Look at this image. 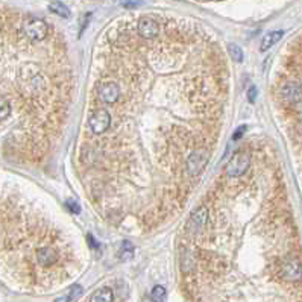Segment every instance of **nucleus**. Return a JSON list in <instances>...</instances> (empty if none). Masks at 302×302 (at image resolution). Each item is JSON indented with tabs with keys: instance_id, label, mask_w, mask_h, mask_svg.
<instances>
[{
	"instance_id": "obj_7",
	"label": "nucleus",
	"mask_w": 302,
	"mask_h": 302,
	"mask_svg": "<svg viewBox=\"0 0 302 302\" xmlns=\"http://www.w3.org/2000/svg\"><path fill=\"white\" fill-rule=\"evenodd\" d=\"M281 275L287 281H299L302 278V264L296 258L287 260L281 267Z\"/></svg>"
},
{
	"instance_id": "obj_1",
	"label": "nucleus",
	"mask_w": 302,
	"mask_h": 302,
	"mask_svg": "<svg viewBox=\"0 0 302 302\" xmlns=\"http://www.w3.org/2000/svg\"><path fill=\"white\" fill-rule=\"evenodd\" d=\"M250 166V155L247 152H237L231 157L229 163L226 164L225 173L228 178H238L246 173Z\"/></svg>"
},
{
	"instance_id": "obj_4",
	"label": "nucleus",
	"mask_w": 302,
	"mask_h": 302,
	"mask_svg": "<svg viewBox=\"0 0 302 302\" xmlns=\"http://www.w3.org/2000/svg\"><path fill=\"white\" fill-rule=\"evenodd\" d=\"M279 96L282 100L288 104H299L302 100V82L300 81H288L281 85Z\"/></svg>"
},
{
	"instance_id": "obj_16",
	"label": "nucleus",
	"mask_w": 302,
	"mask_h": 302,
	"mask_svg": "<svg viewBox=\"0 0 302 302\" xmlns=\"http://www.w3.org/2000/svg\"><path fill=\"white\" fill-rule=\"evenodd\" d=\"M167 297V291L163 285H155L150 291V299L154 302H164Z\"/></svg>"
},
{
	"instance_id": "obj_18",
	"label": "nucleus",
	"mask_w": 302,
	"mask_h": 302,
	"mask_svg": "<svg viewBox=\"0 0 302 302\" xmlns=\"http://www.w3.org/2000/svg\"><path fill=\"white\" fill-rule=\"evenodd\" d=\"M228 52H229V55L232 57L234 61H237V63L243 61V51L237 44H229L228 46Z\"/></svg>"
},
{
	"instance_id": "obj_3",
	"label": "nucleus",
	"mask_w": 302,
	"mask_h": 302,
	"mask_svg": "<svg viewBox=\"0 0 302 302\" xmlns=\"http://www.w3.org/2000/svg\"><path fill=\"white\" fill-rule=\"evenodd\" d=\"M208 160H210V155L207 149H197L193 154H190V157L187 158V170L190 176L199 175L205 169Z\"/></svg>"
},
{
	"instance_id": "obj_8",
	"label": "nucleus",
	"mask_w": 302,
	"mask_h": 302,
	"mask_svg": "<svg viewBox=\"0 0 302 302\" xmlns=\"http://www.w3.org/2000/svg\"><path fill=\"white\" fill-rule=\"evenodd\" d=\"M138 34L146 40H152L160 34V25L150 17H143L138 22Z\"/></svg>"
},
{
	"instance_id": "obj_11",
	"label": "nucleus",
	"mask_w": 302,
	"mask_h": 302,
	"mask_svg": "<svg viewBox=\"0 0 302 302\" xmlns=\"http://www.w3.org/2000/svg\"><path fill=\"white\" fill-rule=\"evenodd\" d=\"M282 35H284L282 31H272V32H269V34H266V35L263 37V40H261L260 51H261V52L269 51L272 46H275V44L282 38Z\"/></svg>"
},
{
	"instance_id": "obj_13",
	"label": "nucleus",
	"mask_w": 302,
	"mask_h": 302,
	"mask_svg": "<svg viewBox=\"0 0 302 302\" xmlns=\"http://www.w3.org/2000/svg\"><path fill=\"white\" fill-rule=\"evenodd\" d=\"M113 299H114L113 290L108 287H104L93 293V296L90 297V302H113Z\"/></svg>"
},
{
	"instance_id": "obj_22",
	"label": "nucleus",
	"mask_w": 302,
	"mask_h": 302,
	"mask_svg": "<svg viewBox=\"0 0 302 302\" xmlns=\"http://www.w3.org/2000/svg\"><path fill=\"white\" fill-rule=\"evenodd\" d=\"M88 243H90V246H91V249H93V250H99V247H100V246H99V243L96 241V238H94L91 234H88Z\"/></svg>"
},
{
	"instance_id": "obj_10",
	"label": "nucleus",
	"mask_w": 302,
	"mask_h": 302,
	"mask_svg": "<svg viewBox=\"0 0 302 302\" xmlns=\"http://www.w3.org/2000/svg\"><path fill=\"white\" fill-rule=\"evenodd\" d=\"M57 260H58V254L51 247H41L37 252V261L41 266H51V264L57 263Z\"/></svg>"
},
{
	"instance_id": "obj_15",
	"label": "nucleus",
	"mask_w": 302,
	"mask_h": 302,
	"mask_svg": "<svg viewBox=\"0 0 302 302\" xmlns=\"http://www.w3.org/2000/svg\"><path fill=\"white\" fill-rule=\"evenodd\" d=\"M119 255H120V258H122L123 261L131 260V258L134 257V246H132V243L128 241V240H125V241L120 244V252H119Z\"/></svg>"
},
{
	"instance_id": "obj_5",
	"label": "nucleus",
	"mask_w": 302,
	"mask_h": 302,
	"mask_svg": "<svg viewBox=\"0 0 302 302\" xmlns=\"http://www.w3.org/2000/svg\"><path fill=\"white\" fill-rule=\"evenodd\" d=\"M88 125H90V129L94 132V134H102L105 132L110 125H111V116L107 110L100 108V110H96L90 119H88Z\"/></svg>"
},
{
	"instance_id": "obj_14",
	"label": "nucleus",
	"mask_w": 302,
	"mask_h": 302,
	"mask_svg": "<svg viewBox=\"0 0 302 302\" xmlns=\"http://www.w3.org/2000/svg\"><path fill=\"white\" fill-rule=\"evenodd\" d=\"M49 10H51L54 14L63 17V19H69V17H70V10H69L64 4H61V2H52V4L49 5Z\"/></svg>"
},
{
	"instance_id": "obj_17",
	"label": "nucleus",
	"mask_w": 302,
	"mask_h": 302,
	"mask_svg": "<svg viewBox=\"0 0 302 302\" xmlns=\"http://www.w3.org/2000/svg\"><path fill=\"white\" fill-rule=\"evenodd\" d=\"M11 114V105L5 97H0V120L10 117Z\"/></svg>"
},
{
	"instance_id": "obj_19",
	"label": "nucleus",
	"mask_w": 302,
	"mask_h": 302,
	"mask_svg": "<svg viewBox=\"0 0 302 302\" xmlns=\"http://www.w3.org/2000/svg\"><path fill=\"white\" fill-rule=\"evenodd\" d=\"M67 208H69L73 214H79V213H81V207H79V204H78L76 200H73V199L67 200Z\"/></svg>"
},
{
	"instance_id": "obj_12",
	"label": "nucleus",
	"mask_w": 302,
	"mask_h": 302,
	"mask_svg": "<svg viewBox=\"0 0 302 302\" xmlns=\"http://www.w3.org/2000/svg\"><path fill=\"white\" fill-rule=\"evenodd\" d=\"M82 291H84V288L79 284H75L63 296H60L58 299H55V302H75L82 294Z\"/></svg>"
},
{
	"instance_id": "obj_6",
	"label": "nucleus",
	"mask_w": 302,
	"mask_h": 302,
	"mask_svg": "<svg viewBox=\"0 0 302 302\" xmlns=\"http://www.w3.org/2000/svg\"><path fill=\"white\" fill-rule=\"evenodd\" d=\"M207 220H208V208L202 205V207H199V208L190 216V219H188V222H187V231H188L190 234L199 232V231L205 226Z\"/></svg>"
},
{
	"instance_id": "obj_2",
	"label": "nucleus",
	"mask_w": 302,
	"mask_h": 302,
	"mask_svg": "<svg viewBox=\"0 0 302 302\" xmlns=\"http://www.w3.org/2000/svg\"><path fill=\"white\" fill-rule=\"evenodd\" d=\"M23 32L25 35L32 40V41H41L47 37L49 32V26L44 20L40 19H29L25 22L23 25Z\"/></svg>"
},
{
	"instance_id": "obj_20",
	"label": "nucleus",
	"mask_w": 302,
	"mask_h": 302,
	"mask_svg": "<svg viewBox=\"0 0 302 302\" xmlns=\"http://www.w3.org/2000/svg\"><path fill=\"white\" fill-rule=\"evenodd\" d=\"M255 99H257V87H250V88L247 90V100H249L250 104H254Z\"/></svg>"
},
{
	"instance_id": "obj_9",
	"label": "nucleus",
	"mask_w": 302,
	"mask_h": 302,
	"mask_svg": "<svg viewBox=\"0 0 302 302\" xmlns=\"http://www.w3.org/2000/svg\"><path fill=\"white\" fill-rule=\"evenodd\" d=\"M120 96V88L116 82H105L100 85V97L107 104H114L117 102Z\"/></svg>"
},
{
	"instance_id": "obj_21",
	"label": "nucleus",
	"mask_w": 302,
	"mask_h": 302,
	"mask_svg": "<svg viewBox=\"0 0 302 302\" xmlns=\"http://www.w3.org/2000/svg\"><path fill=\"white\" fill-rule=\"evenodd\" d=\"M244 131H246V126H240V128H237L235 134L232 135V141H237V140L244 134Z\"/></svg>"
}]
</instances>
